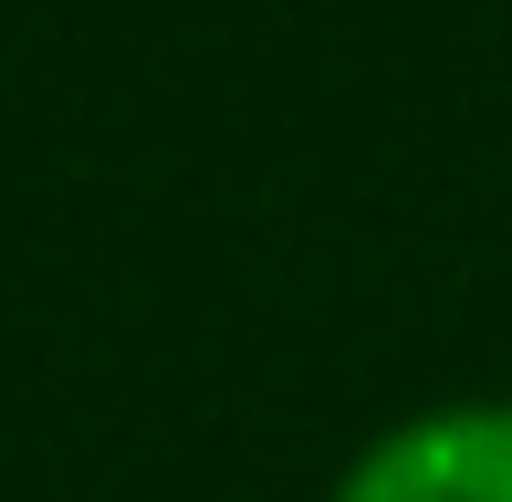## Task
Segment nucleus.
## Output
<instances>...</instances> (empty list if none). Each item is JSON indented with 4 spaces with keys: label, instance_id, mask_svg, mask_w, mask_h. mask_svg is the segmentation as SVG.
<instances>
[{
    "label": "nucleus",
    "instance_id": "obj_1",
    "mask_svg": "<svg viewBox=\"0 0 512 502\" xmlns=\"http://www.w3.org/2000/svg\"><path fill=\"white\" fill-rule=\"evenodd\" d=\"M324 502H512V398H439L387 419Z\"/></svg>",
    "mask_w": 512,
    "mask_h": 502
}]
</instances>
